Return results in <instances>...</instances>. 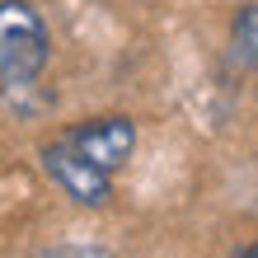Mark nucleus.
<instances>
[{
  "instance_id": "obj_1",
  "label": "nucleus",
  "mask_w": 258,
  "mask_h": 258,
  "mask_svg": "<svg viewBox=\"0 0 258 258\" xmlns=\"http://www.w3.org/2000/svg\"><path fill=\"white\" fill-rule=\"evenodd\" d=\"M47 24L28 0H0V85L28 89L47 66Z\"/></svg>"
},
{
  "instance_id": "obj_2",
  "label": "nucleus",
  "mask_w": 258,
  "mask_h": 258,
  "mask_svg": "<svg viewBox=\"0 0 258 258\" xmlns=\"http://www.w3.org/2000/svg\"><path fill=\"white\" fill-rule=\"evenodd\" d=\"M38 160H42V174H47L52 183L71 197V202H80V207H103V202L113 197V174L99 169L89 155H80L66 136L47 141V146L38 150Z\"/></svg>"
},
{
  "instance_id": "obj_3",
  "label": "nucleus",
  "mask_w": 258,
  "mask_h": 258,
  "mask_svg": "<svg viewBox=\"0 0 258 258\" xmlns=\"http://www.w3.org/2000/svg\"><path fill=\"white\" fill-rule=\"evenodd\" d=\"M66 141L80 150V155H89L99 164V169H108L117 174L122 164L132 160V150H136V122L132 117H89V122H75L71 132H61Z\"/></svg>"
},
{
  "instance_id": "obj_4",
  "label": "nucleus",
  "mask_w": 258,
  "mask_h": 258,
  "mask_svg": "<svg viewBox=\"0 0 258 258\" xmlns=\"http://www.w3.org/2000/svg\"><path fill=\"white\" fill-rule=\"evenodd\" d=\"M230 56L244 71H258V0L235 10V19H230Z\"/></svg>"
},
{
  "instance_id": "obj_5",
  "label": "nucleus",
  "mask_w": 258,
  "mask_h": 258,
  "mask_svg": "<svg viewBox=\"0 0 258 258\" xmlns=\"http://www.w3.org/2000/svg\"><path fill=\"white\" fill-rule=\"evenodd\" d=\"M230 258H258V249H253V244H249V249H235Z\"/></svg>"
}]
</instances>
